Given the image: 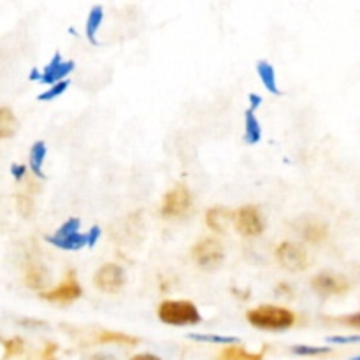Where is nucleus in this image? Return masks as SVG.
I'll return each instance as SVG.
<instances>
[{"mask_svg": "<svg viewBox=\"0 0 360 360\" xmlns=\"http://www.w3.org/2000/svg\"><path fill=\"white\" fill-rule=\"evenodd\" d=\"M246 319L253 327L264 330H285L295 323L294 313L280 306H259L248 311Z\"/></svg>", "mask_w": 360, "mask_h": 360, "instance_id": "1", "label": "nucleus"}, {"mask_svg": "<svg viewBox=\"0 0 360 360\" xmlns=\"http://www.w3.org/2000/svg\"><path fill=\"white\" fill-rule=\"evenodd\" d=\"M67 86H69V83H67V81H60V83L53 84L48 91H44V94L39 95V101H51V98L60 97V95L67 90Z\"/></svg>", "mask_w": 360, "mask_h": 360, "instance_id": "22", "label": "nucleus"}, {"mask_svg": "<svg viewBox=\"0 0 360 360\" xmlns=\"http://www.w3.org/2000/svg\"><path fill=\"white\" fill-rule=\"evenodd\" d=\"M313 290L322 297L329 295H343L350 290V281L343 274L336 273H320L311 280Z\"/></svg>", "mask_w": 360, "mask_h": 360, "instance_id": "7", "label": "nucleus"}, {"mask_svg": "<svg viewBox=\"0 0 360 360\" xmlns=\"http://www.w3.org/2000/svg\"><path fill=\"white\" fill-rule=\"evenodd\" d=\"M104 11H102L101 6H95L94 9L90 11V16H88V21H86V35L88 39H90L91 44H97V39H95V35H97L98 32V27H101L102 23V18H104Z\"/></svg>", "mask_w": 360, "mask_h": 360, "instance_id": "20", "label": "nucleus"}, {"mask_svg": "<svg viewBox=\"0 0 360 360\" xmlns=\"http://www.w3.org/2000/svg\"><path fill=\"white\" fill-rule=\"evenodd\" d=\"M48 243L62 250H79L88 245L86 234H79V220L70 218L53 236H48Z\"/></svg>", "mask_w": 360, "mask_h": 360, "instance_id": "3", "label": "nucleus"}, {"mask_svg": "<svg viewBox=\"0 0 360 360\" xmlns=\"http://www.w3.org/2000/svg\"><path fill=\"white\" fill-rule=\"evenodd\" d=\"M218 360H264V352L260 354H250L241 347H229L220 354Z\"/></svg>", "mask_w": 360, "mask_h": 360, "instance_id": "18", "label": "nucleus"}, {"mask_svg": "<svg viewBox=\"0 0 360 360\" xmlns=\"http://www.w3.org/2000/svg\"><path fill=\"white\" fill-rule=\"evenodd\" d=\"M352 360H360V357H355V359H352Z\"/></svg>", "mask_w": 360, "mask_h": 360, "instance_id": "35", "label": "nucleus"}, {"mask_svg": "<svg viewBox=\"0 0 360 360\" xmlns=\"http://www.w3.org/2000/svg\"><path fill=\"white\" fill-rule=\"evenodd\" d=\"M260 102H262V98H260L259 97V95H250V104H252V108H250V111H253V112H255V109L257 108H259V105H260Z\"/></svg>", "mask_w": 360, "mask_h": 360, "instance_id": "31", "label": "nucleus"}, {"mask_svg": "<svg viewBox=\"0 0 360 360\" xmlns=\"http://www.w3.org/2000/svg\"><path fill=\"white\" fill-rule=\"evenodd\" d=\"M94 283L98 290L105 294H116L125 285V274L118 264H105L95 273Z\"/></svg>", "mask_w": 360, "mask_h": 360, "instance_id": "9", "label": "nucleus"}, {"mask_svg": "<svg viewBox=\"0 0 360 360\" xmlns=\"http://www.w3.org/2000/svg\"><path fill=\"white\" fill-rule=\"evenodd\" d=\"M276 259L281 264V267H285L287 271L292 273H301L308 267L309 257L308 252L304 250V246H301L299 243H281L276 248Z\"/></svg>", "mask_w": 360, "mask_h": 360, "instance_id": "6", "label": "nucleus"}, {"mask_svg": "<svg viewBox=\"0 0 360 360\" xmlns=\"http://www.w3.org/2000/svg\"><path fill=\"white\" fill-rule=\"evenodd\" d=\"M56 352H58V347L53 343L46 345L44 352H42V359L44 360H55L56 359Z\"/></svg>", "mask_w": 360, "mask_h": 360, "instance_id": "29", "label": "nucleus"}, {"mask_svg": "<svg viewBox=\"0 0 360 360\" xmlns=\"http://www.w3.org/2000/svg\"><path fill=\"white\" fill-rule=\"evenodd\" d=\"M25 174V165H13V176L16 179H20Z\"/></svg>", "mask_w": 360, "mask_h": 360, "instance_id": "32", "label": "nucleus"}, {"mask_svg": "<svg viewBox=\"0 0 360 360\" xmlns=\"http://www.w3.org/2000/svg\"><path fill=\"white\" fill-rule=\"evenodd\" d=\"M295 229L299 231L301 238L304 241L311 243V245H320L327 239L329 236V227L323 220L316 217H302L297 220V225Z\"/></svg>", "mask_w": 360, "mask_h": 360, "instance_id": "10", "label": "nucleus"}, {"mask_svg": "<svg viewBox=\"0 0 360 360\" xmlns=\"http://www.w3.org/2000/svg\"><path fill=\"white\" fill-rule=\"evenodd\" d=\"M18 130V120L16 116L11 112V109L2 108L0 109V137L2 139H9L16 134Z\"/></svg>", "mask_w": 360, "mask_h": 360, "instance_id": "17", "label": "nucleus"}, {"mask_svg": "<svg viewBox=\"0 0 360 360\" xmlns=\"http://www.w3.org/2000/svg\"><path fill=\"white\" fill-rule=\"evenodd\" d=\"M193 262L199 264L202 269H217L225 259V250L220 241L206 238L197 243L192 248Z\"/></svg>", "mask_w": 360, "mask_h": 360, "instance_id": "4", "label": "nucleus"}, {"mask_svg": "<svg viewBox=\"0 0 360 360\" xmlns=\"http://www.w3.org/2000/svg\"><path fill=\"white\" fill-rule=\"evenodd\" d=\"M329 343H340V345H347V343H360V336H334V338H327Z\"/></svg>", "mask_w": 360, "mask_h": 360, "instance_id": "28", "label": "nucleus"}, {"mask_svg": "<svg viewBox=\"0 0 360 360\" xmlns=\"http://www.w3.org/2000/svg\"><path fill=\"white\" fill-rule=\"evenodd\" d=\"M25 281L34 290L44 288L49 283L48 269L44 266H39V264H28L27 273H25Z\"/></svg>", "mask_w": 360, "mask_h": 360, "instance_id": "14", "label": "nucleus"}, {"mask_svg": "<svg viewBox=\"0 0 360 360\" xmlns=\"http://www.w3.org/2000/svg\"><path fill=\"white\" fill-rule=\"evenodd\" d=\"M190 338L197 341H207V343H220V345H229L236 343V338H221V336H204V334H190Z\"/></svg>", "mask_w": 360, "mask_h": 360, "instance_id": "24", "label": "nucleus"}, {"mask_svg": "<svg viewBox=\"0 0 360 360\" xmlns=\"http://www.w3.org/2000/svg\"><path fill=\"white\" fill-rule=\"evenodd\" d=\"M81 295V287L79 283H77L76 276H74V273H70L69 276L65 278V280L62 281V283L58 285L56 288H53V290L49 292H42L41 297L46 299V301L49 302H60V304H69V302L76 301L77 297Z\"/></svg>", "mask_w": 360, "mask_h": 360, "instance_id": "11", "label": "nucleus"}, {"mask_svg": "<svg viewBox=\"0 0 360 360\" xmlns=\"http://www.w3.org/2000/svg\"><path fill=\"white\" fill-rule=\"evenodd\" d=\"M234 214L236 213H232V211H229V210H224V207H213V210L207 211L206 224H207V227L213 229L214 232H220V234H224V232H227V229H229V225H231Z\"/></svg>", "mask_w": 360, "mask_h": 360, "instance_id": "13", "label": "nucleus"}, {"mask_svg": "<svg viewBox=\"0 0 360 360\" xmlns=\"http://www.w3.org/2000/svg\"><path fill=\"white\" fill-rule=\"evenodd\" d=\"M336 322L343 323V326L360 329V313H355V315H348V316H341V319H336Z\"/></svg>", "mask_w": 360, "mask_h": 360, "instance_id": "27", "label": "nucleus"}, {"mask_svg": "<svg viewBox=\"0 0 360 360\" xmlns=\"http://www.w3.org/2000/svg\"><path fill=\"white\" fill-rule=\"evenodd\" d=\"M90 360H115L111 355H94Z\"/></svg>", "mask_w": 360, "mask_h": 360, "instance_id": "34", "label": "nucleus"}, {"mask_svg": "<svg viewBox=\"0 0 360 360\" xmlns=\"http://www.w3.org/2000/svg\"><path fill=\"white\" fill-rule=\"evenodd\" d=\"M158 319L167 326H195L200 322L199 309L190 301H165L158 308Z\"/></svg>", "mask_w": 360, "mask_h": 360, "instance_id": "2", "label": "nucleus"}, {"mask_svg": "<svg viewBox=\"0 0 360 360\" xmlns=\"http://www.w3.org/2000/svg\"><path fill=\"white\" fill-rule=\"evenodd\" d=\"M4 348H6V355H20L23 352V340L21 338H13V340L4 341Z\"/></svg>", "mask_w": 360, "mask_h": 360, "instance_id": "23", "label": "nucleus"}, {"mask_svg": "<svg viewBox=\"0 0 360 360\" xmlns=\"http://www.w3.org/2000/svg\"><path fill=\"white\" fill-rule=\"evenodd\" d=\"M46 158V144L42 141L35 143L30 150V167L35 172V176L42 178V164H44Z\"/></svg>", "mask_w": 360, "mask_h": 360, "instance_id": "19", "label": "nucleus"}, {"mask_svg": "<svg viewBox=\"0 0 360 360\" xmlns=\"http://www.w3.org/2000/svg\"><path fill=\"white\" fill-rule=\"evenodd\" d=\"M257 72H259L260 81L264 83V86L274 95H280V88L276 84V72H274V67L269 62H259L257 65Z\"/></svg>", "mask_w": 360, "mask_h": 360, "instance_id": "15", "label": "nucleus"}, {"mask_svg": "<svg viewBox=\"0 0 360 360\" xmlns=\"http://www.w3.org/2000/svg\"><path fill=\"white\" fill-rule=\"evenodd\" d=\"M72 69H74V62H62L60 55L56 53V55L53 56L51 62L48 63V67L42 70L41 81L46 84H56L60 83L62 77H65Z\"/></svg>", "mask_w": 360, "mask_h": 360, "instance_id": "12", "label": "nucleus"}, {"mask_svg": "<svg viewBox=\"0 0 360 360\" xmlns=\"http://www.w3.org/2000/svg\"><path fill=\"white\" fill-rule=\"evenodd\" d=\"M294 352L297 355H320L330 352L329 348H315V347H295Z\"/></svg>", "mask_w": 360, "mask_h": 360, "instance_id": "26", "label": "nucleus"}, {"mask_svg": "<svg viewBox=\"0 0 360 360\" xmlns=\"http://www.w3.org/2000/svg\"><path fill=\"white\" fill-rule=\"evenodd\" d=\"M192 207V195L185 185H176L169 190L162 202V217L164 218H181Z\"/></svg>", "mask_w": 360, "mask_h": 360, "instance_id": "5", "label": "nucleus"}, {"mask_svg": "<svg viewBox=\"0 0 360 360\" xmlns=\"http://www.w3.org/2000/svg\"><path fill=\"white\" fill-rule=\"evenodd\" d=\"M262 137V130H260V123L257 120L255 112L246 111L245 115V139L248 144H257Z\"/></svg>", "mask_w": 360, "mask_h": 360, "instance_id": "16", "label": "nucleus"}, {"mask_svg": "<svg viewBox=\"0 0 360 360\" xmlns=\"http://www.w3.org/2000/svg\"><path fill=\"white\" fill-rule=\"evenodd\" d=\"M18 210L21 211L23 217H30L32 210H34V204H32V200L28 197L18 195Z\"/></svg>", "mask_w": 360, "mask_h": 360, "instance_id": "25", "label": "nucleus"}, {"mask_svg": "<svg viewBox=\"0 0 360 360\" xmlns=\"http://www.w3.org/2000/svg\"><path fill=\"white\" fill-rule=\"evenodd\" d=\"M236 229L245 238H255L264 232V221L260 217L259 207L255 206H245L241 210L236 211L234 214Z\"/></svg>", "mask_w": 360, "mask_h": 360, "instance_id": "8", "label": "nucleus"}, {"mask_svg": "<svg viewBox=\"0 0 360 360\" xmlns=\"http://www.w3.org/2000/svg\"><path fill=\"white\" fill-rule=\"evenodd\" d=\"M97 343H118V345H137L139 340L134 336H127L122 333H111V330H102L97 336Z\"/></svg>", "mask_w": 360, "mask_h": 360, "instance_id": "21", "label": "nucleus"}, {"mask_svg": "<svg viewBox=\"0 0 360 360\" xmlns=\"http://www.w3.org/2000/svg\"><path fill=\"white\" fill-rule=\"evenodd\" d=\"M86 238H88V246H95V243H97L98 238H101V229H98L97 225L91 227L90 231H88Z\"/></svg>", "mask_w": 360, "mask_h": 360, "instance_id": "30", "label": "nucleus"}, {"mask_svg": "<svg viewBox=\"0 0 360 360\" xmlns=\"http://www.w3.org/2000/svg\"><path fill=\"white\" fill-rule=\"evenodd\" d=\"M132 360H160V359L155 357V355H148V354H144V355H136V357H134Z\"/></svg>", "mask_w": 360, "mask_h": 360, "instance_id": "33", "label": "nucleus"}]
</instances>
